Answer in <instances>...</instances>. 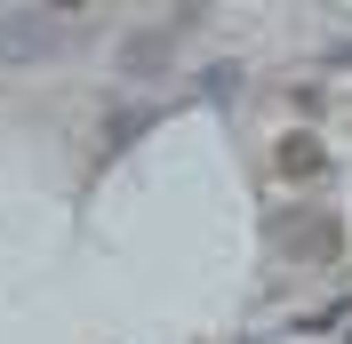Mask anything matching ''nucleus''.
Returning a JSON list of instances; mask_svg holds the SVG:
<instances>
[{
	"mask_svg": "<svg viewBox=\"0 0 352 344\" xmlns=\"http://www.w3.org/2000/svg\"><path fill=\"white\" fill-rule=\"evenodd\" d=\"M280 248H296L305 264H336V216H288Z\"/></svg>",
	"mask_w": 352,
	"mask_h": 344,
	"instance_id": "nucleus-1",
	"label": "nucleus"
},
{
	"mask_svg": "<svg viewBox=\"0 0 352 344\" xmlns=\"http://www.w3.org/2000/svg\"><path fill=\"white\" fill-rule=\"evenodd\" d=\"M280 169H288V176H320V169H329V152L312 144V136H288V144H280Z\"/></svg>",
	"mask_w": 352,
	"mask_h": 344,
	"instance_id": "nucleus-2",
	"label": "nucleus"
},
{
	"mask_svg": "<svg viewBox=\"0 0 352 344\" xmlns=\"http://www.w3.org/2000/svg\"><path fill=\"white\" fill-rule=\"evenodd\" d=\"M41 8H56V17H72V8H88V0H41Z\"/></svg>",
	"mask_w": 352,
	"mask_h": 344,
	"instance_id": "nucleus-3",
	"label": "nucleus"
}]
</instances>
